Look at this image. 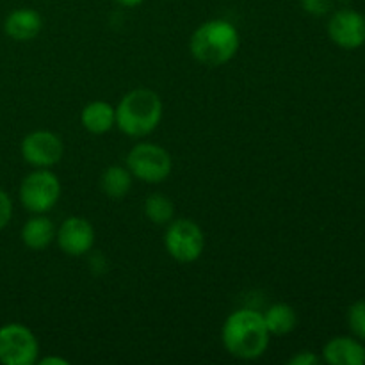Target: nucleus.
Here are the masks:
<instances>
[{"instance_id": "1", "label": "nucleus", "mask_w": 365, "mask_h": 365, "mask_svg": "<svg viewBox=\"0 0 365 365\" xmlns=\"http://www.w3.org/2000/svg\"><path fill=\"white\" fill-rule=\"evenodd\" d=\"M269 335L264 316L253 309L235 310L225 321L221 331L227 351L241 360H255L262 356L269 346Z\"/></svg>"}, {"instance_id": "2", "label": "nucleus", "mask_w": 365, "mask_h": 365, "mask_svg": "<svg viewBox=\"0 0 365 365\" xmlns=\"http://www.w3.org/2000/svg\"><path fill=\"white\" fill-rule=\"evenodd\" d=\"M241 46L239 31L227 20H209L191 36L192 57L205 66L217 68L232 61Z\"/></svg>"}, {"instance_id": "3", "label": "nucleus", "mask_w": 365, "mask_h": 365, "mask_svg": "<svg viewBox=\"0 0 365 365\" xmlns=\"http://www.w3.org/2000/svg\"><path fill=\"white\" fill-rule=\"evenodd\" d=\"M116 125L128 138H145L163 120V102L152 89H132L118 103Z\"/></svg>"}, {"instance_id": "4", "label": "nucleus", "mask_w": 365, "mask_h": 365, "mask_svg": "<svg viewBox=\"0 0 365 365\" xmlns=\"http://www.w3.org/2000/svg\"><path fill=\"white\" fill-rule=\"evenodd\" d=\"M61 198V184L57 175L48 168H36L20 185V202L29 212L46 214Z\"/></svg>"}, {"instance_id": "5", "label": "nucleus", "mask_w": 365, "mask_h": 365, "mask_svg": "<svg viewBox=\"0 0 365 365\" xmlns=\"http://www.w3.org/2000/svg\"><path fill=\"white\" fill-rule=\"evenodd\" d=\"M127 168L132 177L146 184H160L171 175V155L166 148L153 143H139L128 152Z\"/></svg>"}, {"instance_id": "6", "label": "nucleus", "mask_w": 365, "mask_h": 365, "mask_svg": "<svg viewBox=\"0 0 365 365\" xmlns=\"http://www.w3.org/2000/svg\"><path fill=\"white\" fill-rule=\"evenodd\" d=\"M39 342L27 327L9 323L0 327V364L32 365L38 362Z\"/></svg>"}, {"instance_id": "7", "label": "nucleus", "mask_w": 365, "mask_h": 365, "mask_svg": "<svg viewBox=\"0 0 365 365\" xmlns=\"http://www.w3.org/2000/svg\"><path fill=\"white\" fill-rule=\"evenodd\" d=\"M164 246L177 262L191 264L202 257L205 248V235L192 220H177L168 227Z\"/></svg>"}, {"instance_id": "8", "label": "nucleus", "mask_w": 365, "mask_h": 365, "mask_svg": "<svg viewBox=\"0 0 365 365\" xmlns=\"http://www.w3.org/2000/svg\"><path fill=\"white\" fill-rule=\"evenodd\" d=\"M21 157L34 168H52L63 159L64 145L57 134L50 130L31 132L21 141Z\"/></svg>"}, {"instance_id": "9", "label": "nucleus", "mask_w": 365, "mask_h": 365, "mask_svg": "<svg viewBox=\"0 0 365 365\" xmlns=\"http://www.w3.org/2000/svg\"><path fill=\"white\" fill-rule=\"evenodd\" d=\"M328 36L341 48H360L365 43V16L355 9L335 11L328 21Z\"/></svg>"}, {"instance_id": "10", "label": "nucleus", "mask_w": 365, "mask_h": 365, "mask_svg": "<svg viewBox=\"0 0 365 365\" xmlns=\"http://www.w3.org/2000/svg\"><path fill=\"white\" fill-rule=\"evenodd\" d=\"M56 239L66 255L82 257L95 246V228L84 217L71 216L63 221L56 232Z\"/></svg>"}, {"instance_id": "11", "label": "nucleus", "mask_w": 365, "mask_h": 365, "mask_svg": "<svg viewBox=\"0 0 365 365\" xmlns=\"http://www.w3.org/2000/svg\"><path fill=\"white\" fill-rule=\"evenodd\" d=\"M41 14L31 7H20L11 11L4 20V32L14 41H31L41 32Z\"/></svg>"}, {"instance_id": "12", "label": "nucleus", "mask_w": 365, "mask_h": 365, "mask_svg": "<svg viewBox=\"0 0 365 365\" xmlns=\"http://www.w3.org/2000/svg\"><path fill=\"white\" fill-rule=\"evenodd\" d=\"M323 359L330 365H364L365 346L360 339L335 337L324 346Z\"/></svg>"}, {"instance_id": "13", "label": "nucleus", "mask_w": 365, "mask_h": 365, "mask_svg": "<svg viewBox=\"0 0 365 365\" xmlns=\"http://www.w3.org/2000/svg\"><path fill=\"white\" fill-rule=\"evenodd\" d=\"M53 239H56V228H53L52 221L43 214H36L21 228V241L34 252L46 250L52 245Z\"/></svg>"}, {"instance_id": "14", "label": "nucleus", "mask_w": 365, "mask_h": 365, "mask_svg": "<svg viewBox=\"0 0 365 365\" xmlns=\"http://www.w3.org/2000/svg\"><path fill=\"white\" fill-rule=\"evenodd\" d=\"M81 121L86 130L102 135L116 125V109L110 103L102 102V100L91 102L82 109Z\"/></svg>"}, {"instance_id": "15", "label": "nucleus", "mask_w": 365, "mask_h": 365, "mask_svg": "<svg viewBox=\"0 0 365 365\" xmlns=\"http://www.w3.org/2000/svg\"><path fill=\"white\" fill-rule=\"evenodd\" d=\"M132 173L128 168L123 166H109L102 173L100 178V187L103 195L110 200H121L128 195L132 187Z\"/></svg>"}, {"instance_id": "16", "label": "nucleus", "mask_w": 365, "mask_h": 365, "mask_svg": "<svg viewBox=\"0 0 365 365\" xmlns=\"http://www.w3.org/2000/svg\"><path fill=\"white\" fill-rule=\"evenodd\" d=\"M262 316L271 335H287L298 324L296 310L291 305H287V303H274Z\"/></svg>"}, {"instance_id": "17", "label": "nucleus", "mask_w": 365, "mask_h": 365, "mask_svg": "<svg viewBox=\"0 0 365 365\" xmlns=\"http://www.w3.org/2000/svg\"><path fill=\"white\" fill-rule=\"evenodd\" d=\"M145 214L152 223L166 225L171 223V220H173L175 205L168 196L160 195V192H153L146 198Z\"/></svg>"}, {"instance_id": "18", "label": "nucleus", "mask_w": 365, "mask_h": 365, "mask_svg": "<svg viewBox=\"0 0 365 365\" xmlns=\"http://www.w3.org/2000/svg\"><path fill=\"white\" fill-rule=\"evenodd\" d=\"M348 324L356 339L365 341V302H356L349 307Z\"/></svg>"}, {"instance_id": "19", "label": "nucleus", "mask_w": 365, "mask_h": 365, "mask_svg": "<svg viewBox=\"0 0 365 365\" xmlns=\"http://www.w3.org/2000/svg\"><path fill=\"white\" fill-rule=\"evenodd\" d=\"M303 11L312 16H324L334 7V0H299Z\"/></svg>"}, {"instance_id": "20", "label": "nucleus", "mask_w": 365, "mask_h": 365, "mask_svg": "<svg viewBox=\"0 0 365 365\" xmlns=\"http://www.w3.org/2000/svg\"><path fill=\"white\" fill-rule=\"evenodd\" d=\"M11 217H13V200L0 187V230L9 225Z\"/></svg>"}, {"instance_id": "21", "label": "nucleus", "mask_w": 365, "mask_h": 365, "mask_svg": "<svg viewBox=\"0 0 365 365\" xmlns=\"http://www.w3.org/2000/svg\"><path fill=\"white\" fill-rule=\"evenodd\" d=\"M317 364H319V356L314 355V353L310 351H302L289 360V365H317Z\"/></svg>"}, {"instance_id": "22", "label": "nucleus", "mask_w": 365, "mask_h": 365, "mask_svg": "<svg viewBox=\"0 0 365 365\" xmlns=\"http://www.w3.org/2000/svg\"><path fill=\"white\" fill-rule=\"evenodd\" d=\"M41 365H68V360L59 359V356H46V359L39 360Z\"/></svg>"}, {"instance_id": "23", "label": "nucleus", "mask_w": 365, "mask_h": 365, "mask_svg": "<svg viewBox=\"0 0 365 365\" xmlns=\"http://www.w3.org/2000/svg\"><path fill=\"white\" fill-rule=\"evenodd\" d=\"M116 2L120 4L121 7H138V6H141L145 0H116Z\"/></svg>"}]
</instances>
